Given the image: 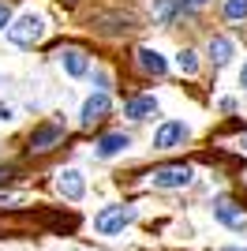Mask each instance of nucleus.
I'll return each mask as SVG.
<instances>
[{"label":"nucleus","instance_id":"obj_1","mask_svg":"<svg viewBox=\"0 0 247 251\" xmlns=\"http://www.w3.org/2000/svg\"><path fill=\"white\" fill-rule=\"evenodd\" d=\"M41 34H45V23H41V15H19L15 23H8V38L15 45H23V49H30V45L41 42Z\"/></svg>","mask_w":247,"mask_h":251},{"label":"nucleus","instance_id":"obj_2","mask_svg":"<svg viewBox=\"0 0 247 251\" xmlns=\"http://www.w3.org/2000/svg\"><path fill=\"white\" fill-rule=\"evenodd\" d=\"M131 221H135V206H105L101 214L94 218V229L101 232V236H116V232H124Z\"/></svg>","mask_w":247,"mask_h":251},{"label":"nucleus","instance_id":"obj_3","mask_svg":"<svg viewBox=\"0 0 247 251\" xmlns=\"http://www.w3.org/2000/svg\"><path fill=\"white\" fill-rule=\"evenodd\" d=\"M191 176H195V169L180 161V165H161V169H154V173H150V184H154V188H187V184H191Z\"/></svg>","mask_w":247,"mask_h":251},{"label":"nucleus","instance_id":"obj_4","mask_svg":"<svg viewBox=\"0 0 247 251\" xmlns=\"http://www.w3.org/2000/svg\"><path fill=\"white\" fill-rule=\"evenodd\" d=\"M60 139H64V127L56 124V120L38 124V127H34V135H30V154H45V150H52Z\"/></svg>","mask_w":247,"mask_h":251},{"label":"nucleus","instance_id":"obj_5","mask_svg":"<svg viewBox=\"0 0 247 251\" xmlns=\"http://www.w3.org/2000/svg\"><path fill=\"white\" fill-rule=\"evenodd\" d=\"M187 135H191V127H187L184 120H169V124H161V127H157L154 147H157V150H173V147H180V143H184Z\"/></svg>","mask_w":247,"mask_h":251},{"label":"nucleus","instance_id":"obj_6","mask_svg":"<svg viewBox=\"0 0 247 251\" xmlns=\"http://www.w3.org/2000/svg\"><path fill=\"white\" fill-rule=\"evenodd\" d=\"M56 188H60V195H64V199L79 202L82 195H86V180H82V173H79V169H60V173H56Z\"/></svg>","mask_w":247,"mask_h":251},{"label":"nucleus","instance_id":"obj_7","mask_svg":"<svg viewBox=\"0 0 247 251\" xmlns=\"http://www.w3.org/2000/svg\"><path fill=\"white\" fill-rule=\"evenodd\" d=\"M214 218L221 221L225 229H236V232L247 229V214H244L240 206H232L228 199H217V202H214Z\"/></svg>","mask_w":247,"mask_h":251},{"label":"nucleus","instance_id":"obj_8","mask_svg":"<svg viewBox=\"0 0 247 251\" xmlns=\"http://www.w3.org/2000/svg\"><path fill=\"white\" fill-rule=\"evenodd\" d=\"M109 109H113V101H109V94H90L86 98V105H82V124L86 127H94L98 124V120H105V116H109Z\"/></svg>","mask_w":247,"mask_h":251},{"label":"nucleus","instance_id":"obj_9","mask_svg":"<svg viewBox=\"0 0 247 251\" xmlns=\"http://www.w3.org/2000/svg\"><path fill=\"white\" fill-rule=\"evenodd\" d=\"M131 147V139L124 135V131H109V135L98 139V157H116L120 150Z\"/></svg>","mask_w":247,"mask_h":251},{"label":"nucleus","instance_id":"obj_10","mask_svg":"<svg viewBox=\"0 0 247 251\" xmlns=\"http://www.w3.org/2000/svg\"><path fill=\"white\" fill-rule=\"evenodd\" d=\"M56 56H60V64L68 68V75H86V68H90V64H86V52H82V49H75V45L60 49Z\"/></svg>","mask_w":247,"mask_h":251},{"label":"nucleus","instance_id":"obj_11","mask_svg":"<svg viewBox=\"0 0 247 251\" xmlns=\"http://www.w3.org/2000/svg\"><path fill=\"white\" fill-rule=\"evenodd\" d=\"M135 60H139V68H143L146 75H165V68H169L157 49H139V52H135Z\"/></svg>","mask_w":247,"mask_h":251},{"label":"nucleus","instance_id":"obj_12","mask_svg":"<svg viewBox=\"0 0 247 251\" xmlns=\"http://www.w3.org/2000/svg\"><path fill=\"white\" fill-rule=\"evenodd\" d=\"M154 113H157L154 98H131V101H124V116H131V120H146Z\"/></svg>","mask_w":247,"mask_h":251},{"label":"nucleus","instance_id":"obj_13","mask_svg":"<svg viewBox=\"0 0 247 251\" xmlns=\"http://www.w3.org/2000/svg\"><path fill=\"white\" fill-rule=\"evenodd\" d=\"M210 60H214L217 68H225V64L232 60V42H228V38H210Z\"/></svg>","mask_w":247,"mask_h":251},{"label":"nucleus","instance_id":"obj_14","mask_svg":"<svg viewBox=\"0 0 247 251\" xmlns=\"http://www.w3.org/2000/svg\"><path fill=\"white\" fill-rule=\"evenodd\" d=\"M180 8H184V4H176V0H157V4H154V19L157 23H169Z\"/></svg>","mask_w":247,"mask_h":251},{"label":"nucleus","instance_id":"obj_15","mask_svg":"<svg viewBox=\"0 0 247 251\" xmlns=\"http://www.w3.org/2000/svg\"><path fill=\"white\" fill-rule=\"evenodd\" d=\"M176 68H180L184 75H195V72H198V56H195L191 49H180V56H176Z\"/></svg>","mask_w":247,"mask_h":251},{"label":"nucleus","instance_id":"obj_16","mask_svg":"<svg viewBox=\"0 0 247 251\" xmlns=\"http://www.w3.org/2000/svg\"><path fill=\"white\" fill-rule=\"evenodd\" d=\"M225 15L228 19H247V0H225Z\"/></svg>","mask_w":247,"mask_h":251},{"label":"nucleus","instance_id":"obj_17","mask_svg":"<svg viewBox=\"0 0 247 251\" xmlns=\"http://www.w3.org/2000/svg\"><path fill=\"white\" fill-rule=\"evenodd\" d=\"M11 23V8H8V0H0V30Z\"/></svg>","mask_w":247,"mask_h":251},{"label":"nucleus","instance_id":"obj_18","mask_svg":"<svg viewBox=\"0 0 247 251\" xmlns=\"http://www.w3.org/2000/svg\"><path fill=\"white\" fill-rule=\"evenodd\" d=\"M0 120H11V105H4V101H0Z\"/></svg>","mask_w":247,"mask_h":251},{"label":"nucleus","instance_id":"obj_19","mask_svg":"<svg viewBox=\"0 0 247 251\" xmlns=\"http://www.w3.org/2000/svg\"><path fill=\"white\" fill-rule=\"evenodd\" d=\"M236 147H240V150H244V154H247V131H244V135H240V143H236Z\"/></svg>","mask_w":247,"mask_h":251},{"label":"nucleus","instance_id":"obj_20","mask_svg":"<svg viewBox=\"0 0 247 251\" xmlns=\"http://www.w3.org/2000/svg\"><path fill=\"white\" fill-rule=\"evenodd\" d=\"M240 86L247 90V64H244V72H240Z\"/></svg>","mask_w":247,"mask_h":251},{"label":"nucleus","instance_id":"obj_21","mask_svg":"<svg viewBox=\"0 0 247 251\" xmlns=\"http://www.w3.org/2000/svg\"><path fill=\"white\" fill-rule=\"evenodd\" d=\"M221 251H244V248H221Z\"/></svg>","mask_w":247,"mask_h":251},{"label":"nucleus","instance_id":"obj_22","mask_svg":"<svg viewBox=\"0 0 247 251\" xmlns=\"http://www.w3.org/2000/svg\"><path fill=\"white\" fill-rule=\"evenodd\" d=\"M244 188H247V169H244Z\"/></svg>","mask_w":247,"mask_h":251}]
</instances>
